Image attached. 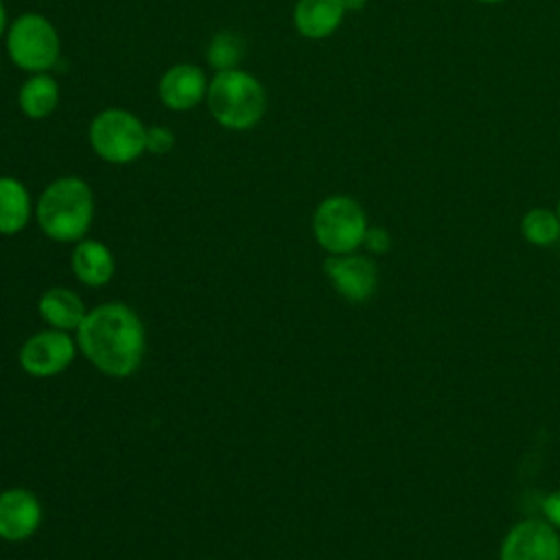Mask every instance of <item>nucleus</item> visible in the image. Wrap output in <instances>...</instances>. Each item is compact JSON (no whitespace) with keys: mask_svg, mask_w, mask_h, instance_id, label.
<instances>
[{"mask_svg":"<svg viewBox=\"0 0 560 560\" xmlns=\"http://www.w3.org/2000/svg\"><path fill=\"white\" fill-rule=\"evenodd\" d=\"M77 346L103 374L131 376L144 357L147 332L138 313L122 302H105L88 311L77 328Z\"/></svg>","mask_w":560,"mask_h":560,"instance_id":"f257e3e1","label":"nucleus"},{"mask_svg":"<svg viewBox=\"0 0 560 560\" xmlns=\"http://www.w3.org/2000/svg\"><path fill=\"white\" fill-rule=\"evenodd\" d=\"M94 192L77 175L52 179L35 203L39 230L57 243H77L85 238L94 221Z\"/></svg>","mask_w":560,"mask_h":560,"instance_id":"f03ea898","label":"nucleus"},{"mask_svg":"<svg viewBox=\"0 0 560 560\" xmlns=\"http://www.w3.org/2000/svg\"><path fill=\"white\" fill-rule=\"evenodd\" d=\"M212 118L230 131H247L256 127L267 112L265 85L241 68L219 70L206 94Z\"/></svg>","mask_w":560,"mask_h":560,"instance_id":"7ed1b4c3","label":"nucleus"},{"mask_svg":"<svg viewBox=\"0 0 560 560\" xmlns=\"http://www.w3.org/2000/svg\"><path fill=\"white\" fill-rule=\"evenodd\" d=\"M4 44L11 61L28 74L48 72L61 55V39L55 24L35 11L20 13L9 24Z\"/></svg>","mask_w":560,"mask_h":560,"instance_id":"20e7f679","label":"nucleus"},{"mask_svg":"<svg viewBox=\"0 0 560 560\" xmlns=\"http://www.w3.org/2000/svg\"><path fill=\"white\" fill-rule=\"evenodd\" d=\"M92 151L107 164H131L147 151V125L122 107L101 109L88 127Z\"/></svg>","mask_w":560,"mask_h":560,"instance_id":"39448f33","label":"nucleus"},{"mask_svg":"<svg viewBox=\"0 0 560 560\" xmlns=\"http://www.w3.org/2000/svg\"><path fill=\"white\" fill-rule=\"evenodd\" d=\"M363 206L348 195H328L313 212V236L328 254H352L368 232Z\"/></svg>","mask_w":560,"mask_h":560,"instance_id":"423d86ee","label":"nucleus"},{"mask_svg":"<svg viewBox=\"0 0 560 560\" xmlns=\"http://www.w3.org/2000/svg\"><path fill=\"white\" fill-rule=\"evenodd\" d=\"M77 339L68 330L44 328L31 335L18 352L20 368L35 378H50L61 374L77 357Z\"/></svg>","mask_w":560,"mask_h":560,"instance_id":"0eeeda50","label":"nucleus"},{"mask_svg":"<svg viewBox=\"0 0 560 560\" xmlns=\"http://www.w3.org/2000/svg\"><path fill=\"white\" fill-rule=\"evenodd\" d=\"M324 273L332 289L348 302H365L378 289V269L370 256L363 254H328Z\"/></svg>","mask_w":560,"mask_h":560,"instance_id":"6e6552de","label":"nucleus"},{"mask_svg":"<svg viewBox=\"0 0 560 560\" xmlns=\"http://www.w3.org/2000/svg\"><path fill=\"white\" fill-rule=\"evenodd\" d=\"M499 560H560L558 529L545 518H523L503 538Z\"/></svg>","mask_w":560,"mask_h":560,"instance_id":"1a4fd4ad","label":"nucleus"},{"mask_svg":"<svg viewBox=\"0 0 560 560\" xmlns=\"http://www.w3.org/2000/svg\"><path fill=\"white\" fill-rule=\"evenodd\" d=\"M206 72L195 63H175L158 81V98L171 112H190L208 94Z\"/></svg>","mask_w":560,"mask_h":560,"instance_id":"9d476101","label":"nucleus"},{"mask_svg":"<svg viewBox=\"0 0 560 560\" xmlns=\"http://www.w3.org/2000/svg\"><path fill=\"white\" fill-rule=\"evenodd\" d=\"M44 518L42 503L35 492L26 488H9L0 492V538L7 542H22L31 538Z\"/></svg>","mask_w":560,"mask_h":560,"instance_id":"9b49d317","label":"nucleus"},{"mask_svg":"<svg viewBox=\"0 0 560 560\" xmlns=\"http://www.w3.org/2000/svg\"><path fill=\"white\" fill-rule=\"evenodd\" d=\"M343 0H298L293 7V26L306 39L330 37L346 18Z\"/></svg>","mask_w":560,"mask_h":560,"instance_id":"f8f14e48","label":"nucleus"},{"mask_svg":"<svg viewBox=\"0 0 560 560\" xmlns=\"http://www.w3.org/2000/svg\"><path fill=\"white\" fill-rule=\"evenodd\" d=\"M74 278L85 287H103L114 278L116 260L112 249L96 238H81L70 254Z\"/></svg>","mask_w":560,"mask_h":560,"instance_id":"ddd939ff","label":"nucleus"},{"mask_svg":"<svg viewBox=\"0 0 560 560\" xmlns=\"http://www.w3.org/2000/svg\"><path fill=\"white\" fill-rule=\"evenodd\" d=\"M39 317L50 326L59 330H77L88 311L79 293H74L68 287H50L46 289L37 300Z\"/></svg>","mask_w":560,"mask_h":560,"instance_id":"4468645a","label":"nucleus"},{"mask_svg":"<svg viewBox=\"0 0 560 560\" xmlns=\"http://www.w3.org/2000/svg\"><path fill=\"white\" fill-rule=\"evenodd\" d=\"M33 214L28 188L11 175H0V234L22 232Z\"/></svg>","mask_w":560,"mask_h":560,"instance_id":"2eb2a0df","label":"nucleus"},{"mask_svg":"<svg viewBox=\"0 0 560 560\" xmlns=\"http://www.w3.org/2000/svg\"><path fill=\"white\" fill-rule=\"evenodd\" d=\"M59 98V83L48 72L28 74V79L18 90V107L31 120L48 118L57 109Z\"/></svg>","mask_w":560,"mask_h":560,"instance_id":"dca6fc26","label":"nucleus"},{"mask_svg":"<svg viewBox=\"0 0 560 560\" xmlns=\"http://www.w3.org/2000/svg\"><path fill=\"white\" fill-rule=\"evenodd\" d=\"M521 234L536 247H549L560 238V219L556 210L532 208L521 219Z\"/></svg>","mask_w":560,"mask_h":560,"instance_id":"f3484780","label":"nucleus"},{"mask_svg":"<svg viewBox=\"0 0 560 560\" xmlns=\"http://www.w3.org/2000/svg\"><path fill=\"white\" fill-rule=\"evenodd\" d=\"M245 55V42L238 33L232 31H219L212 35L208 50H206V61L210 68L219 70H232L238 68L241 59Z\"/></svg>","mask_w":560,"mask_h":560,"instance_id":"a211bd4d","label":"nucleus"},{"mask_svg":"<svg viewBox=\"0 0 560 560\" xmlns=\"http://www.w3.org/2000/svg\"><path fill=\"white\" fill-rule=\"evenodd\" d=\"M175 147V133L166 125L147 127V151L153 155H164Z\"/></svg>","mask_w":560,"mask_h":560,"instance_id":"6ab92c4d","label":"nucleus"},{"mask_svg":"<svg viewBox=\"0 0 560 560\" xmlns=\"http://www.w3.org/2000/svg\"><path fill=\"white\" fill-rule=\"evenodd\" d=\"M361 247H365L370 254H376V256L387 254L392 249V236H389V232L385 228L370 225L365 236H363V245Z\"/></svg>","mask_w":560,"mask_h":560,"instance_id":"aec40b11","label":"nucleus"},{"mask_svg":"<svg viewBox=\"0 0 560 560\" xmlns=\"http://www.w3.org/2000/svg\"><path fill=\"white\" fill-rule=\"evenodd\" d=\"M542 518L547 523H551L556 529H560V490H553L549 492L545 499H542Z\"/></svg>","mask_w":560,"mask_h":560,"instance_id":"412c9836","label":"nucleus"},{"mask_svg":"<svg viewBox=\"0 0 560 560\" xmlns=\"http://www.w3.org/2000/svg\"><path fill=\"white\" fill-rule=\"evenodd\" d=\"M7 28H9V18H7V7L4 2L0 0V37L7 35Z\"/></svg>","mask_w":560,"mask_h":560,"instance_id":"4be33fe9","label":"nucleus"},{"mask_svg":"<svg viewBox=\"0 0 560 560\" xmlns=\"http://www.w3.org/2000/svg\"><path fill=\"white\" fill-rule=\"evenodd\" d=\"M343 2H346L348 9H359V7L365 4V0H343Z\"/></svg>","mask_w":560,"mask_h":560,"instance_id":"5701e85b","label":"nucleus"},{"mask_svg":"<svg viewBox=\"0 0 560 560\" xmlns=\"http://www.w3.org/2000/svg\"><path fill=\"white\" fill-rule=\"evenodd\" d=\"M479 4H503V2H508V0H477Z\"/></svg>","mask_w":560,"mask_h":560,"instance_id":"b1692460","label":"nucleus"},{"mask_svg":"<svg viewBox=\"0 0 560 560\" xmlns=\"http://www.w3.org/2000/svg\"><path fill=\"white\" fill-rule=\"evenodd\" d=\"M556 214H558V219H560V199H558V203H556Z\"/></svg>","mask_w":560,"mask_h":560,"instance_id":"393cba45","label":"nucleus"},{"mask_svg":"<svg viewBox=\"0 0 560 560\" xmlns=\"http://www.w3.org/2000/svg\"><path fill=\"white\" fill-rule=\"evenodd\" d=\"M0 70H2V61H0Z\"/></svg>","mask_w":560,"mask_h":560,"instance_id":"a878e982","label":"nucleus"}]
</instances>
